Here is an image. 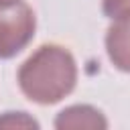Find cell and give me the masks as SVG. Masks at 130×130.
Segmentation results:
<instances>
[{
  "label": "cell",
  "mask_w": 130,
  "mask_h": 130,
  "mask_svg": "<svg viewBox=\"0 0 130 130\" xmlns=\"http://www.w3.org/2000/svg\"><path fill=\"white\" fill-rule=\"evenodd\" d=\"M106 51L116 69L130 73V16L112 22L106 32Z\"/></svg>",
  "instance_id": "3957f363"
},
{
  "label": "cell",
  "mask_w": 130,
  "mask_h": 130,
  "mask_svg": "<svg viewBox=\"0 0 130 130\" xmlns=\"http://www.w3.org/2000/svg\"><path fill=\"white\" fill-rule=\"evenodd\" d=\"M37 18L26 2L0 6V59L18 55L35 37Z\"/></svg>",
  "instance_id": "7a4b0ae2"
},
{
  "label": "cell",
  "mask_w": 130,
  "mask_h": 130,
  "mask_svg": "<svg viewBox=\"0 0 130 130\" xmlns=\"http://www.w3.org/2000/svg\"><path fill=\"white\" fill-rule=\"evenodd\" d=\"M16 81L30 102L51 106L75 89L77 63L65 47L43 45L18 67Z\"/></svg>",
  "instance_id": "6da1fadb"
},
{
  "label": "cell",
  "mask_w": 130,
  "mask_h": 130,
  "mask_svg": "<svg viewBox=\"0 0 130 130\" xmlns=\"http://www.w3.org/2000/svg\"><path fill=\"white\" fill-rule=\"evenodd\" d=\"M0 128H39V122L26 112H4L0 116Z\"/></svg>",
  "instance_id": "5b68a950"
},
{
  "label": "cell",
  "mask_w": 130,
  "mask_h": 130,
  "mask_svg": "<svg viewBox=\"0 0 130 130\" xmlns=\"http://www.w3.org/2000/svg\"><path fill=\"white\" fill-rule=\"evenodd\" d=\"M14 2H20V0H0V6L2 4H14Z\"/></svg>",
  "instance_id": "52a82bcc"
},
{
  "label": "cell",
  "mask_w": 130,
  "mask_h": 130,
  "mask_svg": "<svg viewBox=\"0 0 130 130\" xmlns=\"http://www.w3.org/2000/svg\"><path fill=\"white\" fill-rule=\"evenodd\" d=\"M102 10L112 20L130 16V0H102Z\"/></svg>",
  "instance_id": "8992f818"
},
{
  "label": "cell",
  "mask_w": 130,
  "mask_h": 130,
  "mask_svg": "<svg viewBox=\"0 0 130 130\" xmlns=\"http://www.w3.org/2000/svg\"><path fill=\"white\" fill-rule=\"evenodd\" d=\"M55 128L67 130V128H91V130H104L108 128L106 116L87 104H75L65 110H61L55 118Z\"/></svg>",
  "instance_id": "277c9868"
}]
</instances>
